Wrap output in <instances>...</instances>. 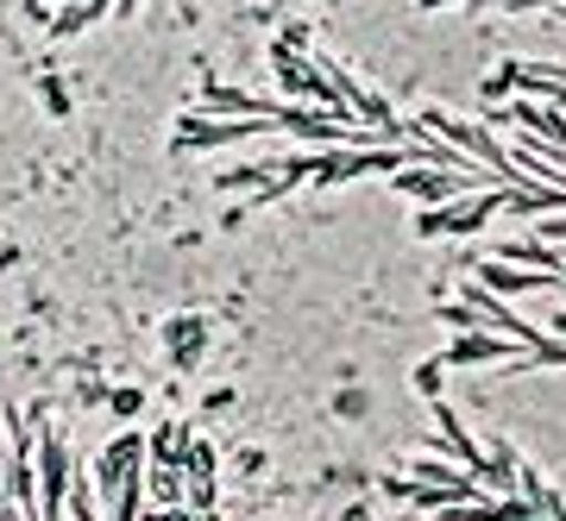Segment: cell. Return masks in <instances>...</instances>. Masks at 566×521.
<instances>
[{
    "label": "cell",
    "instance_id": "obj_7",
    "mask_svg": "<svg viewBox=\"0 0 566 521\" xmlns=\"http://www.w3.org/2000/svg\"><path fill=\"white\" fill-rule=\"evenodd\" d=\"M283 177V158H259V163H240V170H227L221 189H271Z\"/></svg>",
    "mask_w": 566,
    "mask_h": 521
},
{
    "label": "cell",
    "instance_id": "obj_5",
    "mask_svg": "<svg viewBox=\"0 0 566 521\" xmlns=\"http://www.w3.org/2000/svg\"><path fill=\"white\" fill-rule=\"evenodd\" d=\"M491 296H528V289H566V270H510V264H485L479 270Z\"/></svg>",
    "mask_w": 566,
    "mask_h": 521
},
{
    "label": "cell",
    "instance_id": "obj_2",
    "mask_svg": "<svg viewBox=\"0 0 566 521\" xmlns=\"http://www.w3.org/2000/svg\"><path fill=\"white\" fill-rule=\"evenodd\" d=\"M196 114H245V120H277V132H283V120L296 114L290 100H259V95H245V88H208L202 100H196Z\"/></svg>",
    "mask_w": 566,
    "mask_h": 521
},
{
    "label": "cell",
    "instance_id": "obj_9",
    "mask_svg": "<svg viewBox=\"0 0 566 521\" xmlns=\"http://www.w3.org/2000/svg\"><path fill=\"white\" fill-rule=\"evenodd\" d=\"M416 383H422V396H434V390H441V364H422V371H416Z\"/></svg>",
    "mask_w": 566,
    "mask_h": 521
},
{
    "label": "cell",
    "instance_id": "obj_4",
    "mask_svg": "<svg viewBox=\"0 0 566 521\" xmlns=\"http://www.w3.org/2000/svg\"><path fill=\"white\" fill-rule=\"evenodd\" d=\"M139 453H145L139 434H120V440H114V446L102 453V459H95V490H102L107 502L120 497V483L133 478V471H139Z\"/></svg>",
    "mask_w": 566,
    "mask_h": 521
},
{
    "label": "cell",
    "instance_id": "obj_1",
    "mask_svg": "<svg viewBox=\"0 0 566 521\" xmlns=\"http://www.w3.org/2000/svg\"><path fill=\"white\" fill-rule=\"evenodd\" d=\"M535 195V189H528ZM510 201H523V189H479V195H465V208H428L422 221H416V233H453V240H465V233H479V226L497 214V208H510Z\"/></svg>",
    "mask_w": 566,
    "mask_h": 521
},
{
    "label": "cell",
    "instance_id": "obj_6",
    "mask_svg": "<svg viewBox=\"0 0 566 521\" xmlns=\"http://www.w3.org/2000/svg\"><path fill=\"white\" fill-rule=\"evenodd\" d=\"M497 258H504V264H523V270H566V264H560V245H547V240H510V245H497Z\"/></svg>",
    "mask_w": 566,
    "mask_h": 521
},
{
    "label": "cell",
    "instance_id": "obj_3",
    "mask_svg": "<svg viewBox=\"0 0 566 521\" xmlns=\"http://www.w3.org/2000/svg\"><path fill=\"white\" fill-rule=\"evenodd\" d=\"M523 340H510V333H497V327H465L460 340L441 352V364H491L504 359V352H516Z\"/></svg>",
    "mask_w": 566,
    "mask_h": 521
},
{
    "label": "cell",
    "instance_id": "obj_8",
    "mask_svg": "<svg viewBox=\"0 0 566 521\" xmlns=\"http://www.w3.org/2000/svg\"><path fill=\"white\" fill-rule=\"evenodd\" d=\"M107 0H76V7H63L57 20H51V39H70V32H82L88 20H102Z\"/></svg>",
    "mask_w": 566,
    "mask_h": 521
}]
</instances>
